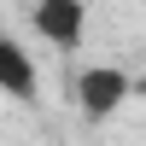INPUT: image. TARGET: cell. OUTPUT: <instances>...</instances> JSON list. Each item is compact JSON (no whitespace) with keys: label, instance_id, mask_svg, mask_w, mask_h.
<instances>
[{"label":"cell","instance_id":"cell-3","mask_svg":"<svg viewBox=\"0 0 146 146\" xmlns=\"http://www.w3.org/2000/svg\"><path fill=\"white\" fill-rule=\"evenodd\" d=\"M0 94H12V100H23V105H35V94H41L35 58L23 53L12 35H0Z\"/></svg>","mask_w":146,"mask_h":146},{"label":"cell","instance_id":"cell-1","mask_svg":"<svg viewBox=\"0 0 146 146\" xmlns=\"http://www.w3.org/2000/svg\"><path fill=\"white\" fill-rule=\"evenodd\" d=\"M123 100H129V76H123L117 64H88V70L76 76V105L94 117V123H100V117H111Z\"/></svg>","mask_w":146,"mask_h":146},{"label":"cell","instance_id":"cell-2","mask_svg":"<svg viewBox=\"0 0 146 146\" xmlns=\"http://www.w3.org/2000/svg\"><path fill=\"white\" fill-rule=\"evenodd\" d=\"M35 29L53 47H82V29H88V6L82 0H35Z\"/></svg>","mask_w":146,"mask_h":146}]
</instances>
